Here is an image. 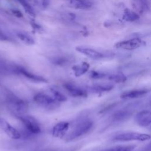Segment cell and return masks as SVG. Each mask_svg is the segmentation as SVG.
I'll return each instance as SVG.
<instances>
[{
	"label": "cell",
	"mask_w": 151,
	"mask_h": 151,
	"mask_svg": "<svg viewBox=\"0 0 151 151\" xmlns=\"http://www.w3.org/2000/svg\"><path fill=\"white\" fill-rule=\"evenodd\" d=\"M93 122L89 119L78 123L66 137L67 141H72L87 134L92 128Z\"/></svg>",
	"instance_id": "cell-1"
},
{
	"label": "cell",
	"mask_w": 151,
	"mask_h": 151,
	"mask_svg": "<svg viewBox=\"0 0 151 151\" xmlns=\"http://www.w3.org/2000/svg\"><path fill=\"white\" fill-rule=\"evenodd\" d=\"M8 106L9 109L17 117L24 115L28 110V104L23 100L15 96H11L8 99Z\"/></svg>",
	"instance_id": "cell-2"
},
{
	"label": "cell",
	"mask_w": 151,
	"mask_h": 151,
	"mask_svg": "<svg viewBox=\"0 0 151 151\" xmlns=\"http://www.w3.org/2000/svg\"><path fill=\"white\" fill-rule=\"evenodd\" d=\"M150 139V136L148 134L142 133L134 132H126L116 134L113 139L116 141H146Z\"/></svg>",
	"instance_id": "cell-3"
},
{
	"label": "cell",
	"mask_w": 151,
	"mask_h": 151,
	"mask_svg": "<svg viewBox=\"0 0 151 151\" xmlns=\"http://www.w3.org/2000/svg\"><path fill=\"white\" fill-rule=\"evenodd\" d=\"M26 129L32 134H38L41 132V127L38 121L30 116L21 115L18 116Z\"/></svg>",
	"instance_id": "cell-4"
},
{
	"label": "cell",
	"mask_w": 151,
	"mask_h": 151,
	"mask_svg": "<svg viewBox=\"0 0 151 151\" xmlns=\"http://www.w3.org/2000/svg\"><path fill=\"white\" fill-rule=\"evenodd\" d=\"M143 44V41L139 38H133L116 42L114 47L118 49L133 50L139 48Z\"/></svg>",
	"instance_id": "cell-5"
},
{
	"label": "cell",
	"mask_w": 151,
	"mask_h": 151,
	"mask_svg": "<svg viewBox=\"0 0 151 151\" xmlns=\"http://www.w3.org/2000/svg\"><path fill=\"white\" fill-rule=\"evenodd\" d=\"M34 101L45 108H52L57 104V101L52 96L44 93H39L35 95Z\"/></svg>",
	"instance_id": "cell-6"
},
{
	"label": "cell",
	"mask_w": 151,
	"mask_h": 151,
	"mask_svg": "<svg viewBox=\"0 0 151 151\" xmlns=\"http://www.w3.org/2000/svg\"><path fill=\"white\" fill-rule=\"evenodd\" d=\"M0 129H1L8 136L12 139H19L21 137V133L9 124L4 118L1 117H0Z\"/></svg>",
	"instance_id": "cell-7"
},
{
	"label": "cell",
	"mask_w": 151,
	"mask_h": 151,
	"mask_svg": "<svg viewBox=\"0 0 151 151\" xmlns=\"http://www.w3.org/2000/svg\"><path fill=\"white\" fill-rule=\"evenodd\" d=\"M136 123L140 126L146 127L151 123V113L149 110H142L137 113L135 117Z\"/></svg>",
	"instance_id": "cell-8"
},
{
	"label": "cell",
	"mask_w": 151,
	"mask_h": 151,
	"mask_svg": "<svg viewBox=\"0 0 151 151\" xmlns=\"http://www.w3.org/2000/svg\"><path fill=\"white\" fill-rule=\"evenodd\" d=\"M14 70L18 73L22 75L27 78L31 80L32 81H35V82H38V83H47L48 82V80L45 78L44 77L38 76L37 74H35L34 73H32L24 68L21 67H17L14 69Z\"/></svg>",
	"instance_id": "cell-9"
},
{
	"label": "cell",
	"mask_w": 151,
	"mask_h": 151,
	"mask_svg": "<svg viewBox=\"0 0 151 151\" xmlns=\"http://www.w3.org/2000/svg\"><path fill=\"white\" fill-rule=\"evenodd\" d=\"M70 124L67 122H60L57 123L52 129V135L54 137L63 138L69 129Z\"/></svg>",
	"instance_id": "cell-10"
},
{
	"label": "cell",
	"mask_w": 151,
	"mask_h": 151,
	"mask_svg": "<svg viewBox=\"0 0 151 151\" xmlns=\"http://www.w3.org/2000/svg\"><path fill=\"white\" fill-rule=\"evenodd\" d=\"M63 86L64 87L69 93V94L73 97H85L87 96V93L84 90L74 84L67 83H65Z\"/></svg>",
	"instance_id": "cell-11"
},
{
	"label": "cell",
	"mask_w": 151,
	"mask_h": 151,
	"mask_svg": "<svg viewBox=\"0 0 151 151\" xmlns=\"http://www.w3.org/2000/svg\"><path fill=\"white\" fill-rule=\"evenodd\" d=\"M76 50L78 52L92 59L97 60V59H100L103 57V54L102 53L90 48L79 46V47H77L76 48Z\"/></svg>",
	"instance_id": "cell-12"
},
{
	"label": "cell",
	"mask_w": 151,
	"mask_h": 151,
	"mask_svg": "<svg viewBox=\"0 0 151 151\" xmlns=\"http://www.w3.org/2000/svg\"><path fill=\"white\" fill-rule=\"evenodd\" d=\"M148 92L149 90L147 89H138L134 90H130L122 93L120 96V97L123 99H136L146 95Z\"/></svg>",
	"instance_id": "cell-13"
},
{
	"label": "cell",
	"mask_w": 151,
	"mask_h": 151,
	"mask_svg": "<svg viewBox=\"0 0 151 151\" xmlns=\"http://www.w3.org/2000/svg\"><path fill=\"white\" fill-rule=\"evenodd\" d=\"M68 6L78 9H88L92 7L93 3L89 1H70L68 2Z\"/></svg>",
	"instance_id": "cell-14"
},
{
	"label": "cell",
	"mask_w": 151,
	"mask_h": 151,
	"mask_svg": "<svg viewBox=\"0 0 151 151\" xmlns=\"http://www.w3.org/2000/svg\"><path fill=\"white\" fill-rule=\"evenodd\" d=\"M89 67V64L84 61L73 65L72 67V70L76 77H80L84 74L88 70Z\"/></svg>",
	"instance_id": "cell-15"
},
{
	"label": "cell",
	"mask_w": 151,
	"mask_h": 151,
	"mask_svg": "<svg viewBox=\"0 0 151 151\" xmlns=\"http://www.w3.org/2000/svg\"><path fill=\"white\" fill-rule=\"evenodd\" d=\"M114 88V86L111 84H94L90 87V90L94 93H102L109 91Z\"/></svg>",
	"instance_id": "cell-16"
},
{
	"label": "cell",
	"mask_w": 151,
	"mask_h": 151,
	"mask_svg": "<svg viewBox=\"0 0 151 151\" xmlns=\"http://www.w3.org/2000/svg\"><path fill=\"white\" fill-rule=\"evenodd\" d=\"M140 18L139 15L135 12L126 8L124 10V13L123 15V19L128 21V22H133L139 19Z\"/></svg>",
	"instance_id": "cell-17"
},
{
	"label": "cell",
	"mask_w": 151,
	"mask_h": 151,
	"mask_svg": "<svg viewBox=\"0 0 151 151\" xmlns=\"http://www.w3.org/2000/svg\"><path fill=\"white\" fill-rule=\"evenodd\" d=\"M17 36L22 42L28 45H32L35 44V41L33 38L25 32H18L17 33Z\"/></svg>",
	"instance_id": "cell-18"
},
{
	"label": "cell",
	"mask_w": 151,
	"mask_h": 151,
	"mask_svg": "<svg viewBox=\"0 0 151 151\" xmlns=\"http://www.w3.org/2000/svg\"><path fill=\"white\" fill-rule=\"evenodd\" d=\"M130 114V112L128 110H119L113 115V120L114 122H120L127 119Z\"/></svg>",
	"instance_id": "cell-19"
},
{
	"label": "cell",
	"mask_w": 151,
	"mask_h": 151,
	"mask_svg": "<svg viewBox=\"0 0 151 151\" xmlns=\"http://www.w3.org/2000/svg\"><path fill=\"white\" fill-rule=\"evenodd\" d=\"M106 77L109 80H111L115 83H123L127 79L126 76L123 74L122 73H117L110 74L109 76H106Z\"/></svg>",
	"instance_id": "cell-20"
},
{
	"label": "cell",
	"mask_w": 151,
	"mask_h": 151,
	"mask_svg": "<svg viewBox=\"0 0 151 151\" xmlns=\"http://www.w3.org/2000/svg\"><path fill=\"white\" fill-rule=\"evenodd\" d=\"M19 2L21 5V6L23 7L25 12L31 17L34 18L35 16V13L33 7L32 5L27 1H19Z\"/></svg>",
	"instance_id": "cell-21"
},
{
	"label": "cell",
	"mask_w": 151,
	"mask_h": 151,
	"mask_svg": "<svg viewBox=\"0 0 151 151\" xmlns=\"http://www.w3.org/2000/svg\"><path fill=\"white\" fill-rule=\"evenodd\" d=\"M134 147L135 146L134 145H119L103 150L102 151H132Z\"/></svg>",
	"instance_id": "cell-22"
},
{
	"label": "cell",
	"mask_w": 151,
	"mask_h": 151,
	"mask_svg": "<svg viewBox=\"0 0 151 151\" xmlns=\"http://www.w3.org/2000/svg\"><path fill=\"white\" fill-rule=\"evenodd\" d=\"M50 92L52 95V97L57 102H63L67 100V97L58 90L51 88L50 89Z\"/></svg>",
	"instance_id": "cell-23"
},
{
	"label": "cell",
	"mask_w": 151,
	"mask_h": 151,
	"mask_svg": "<svg viewBox=\"0 0 151 151\" xmlns=\"http://www.w3.org/2000/svg\"><path fill=\"white\" fill-rule=\"evenodd\" d=\"M90 76L93 79H102L106 77V75L104 73L92 70L90 73Z\"/></svg>",
	"instance_id": "cell-24"
},
{
	"label": "cell",
	"mask_w": 151,
	"mask_h": 151,
	"mask_svg": "<svg viewBox=\"0 0 151 151\" xmlns=\"http://www.w3.org/2000/svg\"><path fill=\"white\" fill-rule=\"evenodd\" d=\"M34 3H35L37 6L40 7L42 9H46L49 5V1H34Z\"/></svg>",
	"instance_id": "cell-25"
},
{
	"label": "cell",
	"mask_w": 151,
	"mask_h": 151,
	"mask_svg": "<svg viewBox=\"0 0 151 151\" xmlns=\"http://www.w3.org/2000/svg\"><path fill=\"white\" fill-rule=\"evenodd\" d=\"M31 25H32V27L33 28V29L38 32H40V31H42V28L41 25H40L39 24L35 23V22H31Z\"/></svg>",
	"instance_id": "cell-26"
},
{
	"label": "cell",
	"mask_w": 151,
	"mask_h": 151,
	"mask_svg": "<svg viewBox=\"0 0 151 151\" xmlns=\"http://www.w3.org/2000/svg\"><path fill=\"white\" fill-rule=\"evenodd\" d=\"M66 61H67V60H65L64 58H59L54 59V62L56 64H62L63 63H65Z\"/></svg>",
	"instance_id": "cell-27"
},
{
	"label": "cell",
	"mask_w": 151,
	"mask_h": 151,
	"mask_svg": "<svg viewBox=\"0 0 151 151\" xmlns=\"http://www.w3.org/2000/svg\"><path fill=\"white\" fill-rule=\"evenodd\" d=\"M7 39L6 35L0 29V40H6Z\"/></svg>",
	"instance_id": "cell-28"
},
{
	"label": "cell",
	"mask_w": 151,
	"mask_h": 151,
	"mask_svg": "<svg viewBox=\"0 0 151 151\" xmlns=\"http://www.w3.org/2000/svg\"><path fill=\"white\" fill-rule=\"evenodd\" d=\"M13 12L18 17H22V13L19 11H18V10H15V11H13Z\"/></svg>",
	"instance_id": "cell-29"
}]
</instances>
